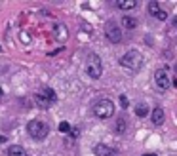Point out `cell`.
Returning <instances> with one entry per match:
<instances>
[{
    "mask_svg": "<svg viewBox=\"0 0 177 156\" xmlns=\"http://www.w3.org/2000/svg\"><path fill=\"white\" fill-rule=\"evenodd\" d=\"M27 133H29L32 139L42 141V139L48 137V133H50V126L46 124V122H42V120H31V122L27 124Z\"/></svg>",
    "mask_w": 177,
    "mask_h": 156,
    "instance_id": "6da1fadb",
    "label": "cell"
},
{
    "mask_svg": "<svg viewBox=\"0 0 177 156\" xmlns=\"http://www.w3.org/2000/svg\"><path fill=\"white\" fill-rule=\"evenodd\" d=\"M120 65L130 70H139L141 65H143V55L137 50H130L120 57Z\"/></svg>",
    "mask_w": 177,
    "mask_h": 156,
    "instance_id": "7a4b0ae2",
    "label": "cell"
},
{
    "mask_svg": "<svg viewBox=\"0 0 177 156\" xmlns=\"http://www.w3.org/2000/svg\"><path fill=\"white\" fill-rule=\"evenodd\" d=\"M86 72H88L89 78H95V80L103 74V63L97 53H89L88 55V59H86Z\"/></svg>",
    "mask_w": 177,
    "mask_h": 156,
    "instance_id": "3957f363",
    "label": "cell"
},
{
    "mask_svg": "<svg viewBox=\"0 0 177 156\" xmlns=\"http://www.w3.org/2000/svg\"><path fill=\"white\" fill-rule=\"evenodd\" d=\"M93 114L101 120H107L114 114V103L111 99H101L93 105Z\"/></svg>",
    "mask_w": 177,
    "mask_h": 156,
    "instance_id": "277c9868",
    "label": "cell"
},
{
    "mask_svg": "<svg viewBox=\"0 0 177 156\" xmlns=\"http://www.w3.org/2000/svg\"><path fill=\"white\" fill-rule=\"evenodd\" d=\"M105 36H107V40L111 44H120L122 42V31H120V27L116 25V23H113V21H109L107 27H105Z\"/></svg>",
    "mask_w": 177,
    "mask_h": 156,
    "instance_id": "5b68a950",
    "label": "cell"
},
{
    "mask_svg": "<svg viewBox=\"0 0 177 156\" xmlns=\"http://www.w3.org/2000/svg\"><path fill=\"white\" fill-rule=\"evenodd\" d=\"M154 82H156V88L162 90V91L170 90V86H171V80H170V76H168L166 70H156L154 72Z\"/></svg>",
    "mask_w": 177,
    "mask_h": 156,
    "instance_id": "8992f818",
    "label": "cell"
},
{
    "mask_svg": "<svg viewBox=\"0 0 177 156\" xmlns=\"http://www.w3.org/2000/svg\"><path fill=\"white\" fill-rule=\"evenodd\" d=\"M93 152H95V156H113L114 154V150L111 149V147H107V145H103V143L95 145Z\"/></svg>",
    "mask_w": 177,
    "mask_h": 156,
    "instance_id": "52a82bcc",
    "label": "cell"
},
{
    "mask_svg": "<svg viewBox=\"0 0 177 156\" xmlns=\"http://www.w3.org/2000/svg\"><path fill=\"white\" fill-rule=\"evenodd\" d=\"M151 120H152V124L154 126H160L162 122H164V111H162L160 107H156V109L151 113Z\"/></svg>",
    "mask_w": 177,
    "mask_h": 156,
    "instance_id": "ba28073f",
    "label": "cell"
},
{
    "mask_svg": "<svg viewBox=\"0 0 177 156\" xmlns=\"http://www.w3.org/2000/svg\"><path fill=\"white\" fill-rule=\"evenodd\" d=\"M38 93L44 95L48 101H51V105H53V103L57 101V93L53 91V90H51V88H40V91H38Z\"/></svg>",
    "mask_w": 177,
    "mask_h": 156,
    "instance_id": "9c48e42d",
    "label": "cell"
},
{
    "mask_svg": "<svg viewBox=\"0 0 177 156\" xmlns=\"http://www.w3.org/2000/svg\"><path fill=\"white\" fill-rule=\"evenodd\" d=\"M34 103H36V107H40V109H50L51 107V101H48L44 95H40L38 91L34 93Z\"/></svg>",
    "mask_w": 177,
    "mask_h": 156,
    "instance_id": "30bf717a",
    "label": "cell"
},
{
    "mask_svg": "<svg viewBox=\"0 0 177 156\" xmlns=\"http://www.w3.org/2000/svg\"><path fill=\"white\" fill-rule=\"evenodd\" d=\"M114 4L120 8V10H133V8L137 6V0H116Z\"/></svg>",
    "mask_w": 177,
    "mask_h": 156,
    "instance_id": "8fae6325",
    "label": "cell"
},
{
    "mask_svg": "<svg viewBox=\"0 0 177 156\" xmlns=\"http://www.w3.org/2000/svg\"><path fill=\"white\" fill-rule=\"evenodd\" d=\"M126 128H128L126 118H116V122H114V131H116L118 135H124V133H126Z\"/></svg>",
    "mask_w": 177,
    "mask_h": 156,
    "instance_id": "7c38bea8",
    "label": "cell"
},
{
    "mask_svg": "<svg viewBox=\"0 0 177 156\" xmlns=\"http://www.w3.org/2000/svg\"><path fill=\"white\" fill-rule=\"evenodd\" d=\"M120 23H122V27H126V29H135V27L139 25V23H137V19H135V17H130V15H124Z\"/></svg>",
    "mask_w": 177,
    "mask_h": 156,
    "instance_id": "4fadbf2b",
    "label": "cell"
},
{
    "mask_svg": "<svg viewBox=\"0 0 177 156\" xmlns=\"http://www.w3.org/2000/svg\"><path fill=\"white\" fill-rule=\"evenodd\" d=\"M147 10H149V13H151L152 17H156V15L160 13V10H162V8H160V4L156 2V0H151V2L147 4Z\"/></svg>",
    "mask_w": 177,
    "mask_h": 156,
    "instance_id": "5bb4252c",
    "label": "cell"
},
{
    "mask_svg": "<svg viewBox=\"0 0 177 156\" xmlns=\"http://www.w3.org/2000/svg\"><path fill=\"white\" fill-rule=\"evenodd\" d=\"M8 154H10V156H27V152H25L23 147H19V145H12V147L8 149Z\"/></svg>",
    "mask_w": 177,
    "mask_h": 156,
    "instance_id": "9a60e30c",
    "label": "cell"
},
{
    "mask_svg": "<svg viewBox=\"0 0 177 156\" xmlns=\"http://www.w3.org/2000/svg\"><path fill=\"white\" fill-rule=\"evenodd\" d=\"M55 36H57V40H61V42L67 40V36H69V34H67V29H65L63 25H57L55 27Z\"/></svg>",
    "mask_w": 177,
    "mask_h": 156,
    "instance_id": "2e32d148",
    "label": "cell"
},
{
    "mask_svg": "<svg viewBox=\"0 0 177 156\" xmlns=\"http://www.w3.org/2000/svg\"><path fill=\"white\" fill-rule=\"evenodd\" d=\"M147 113H149V107H147V105H139L137 109H135V114H137L139 118H143V116H147Z\"/></svg>",
    "mask_w": 177,
    "mask_h": 156,
    "instance_id": "e0dca14e",
    "label": "cell"
},
{
    "mask_svg": "<svg viewBox=\"0 0 177 156\" xmlns=\"http://www.w3.org/2000/svg\"><path fill=\"white\" fill-rule=\"evenodd\" d=\"M70 130H72V128H70L69 122H61V124H59V131H61V133H69Z\"/></svg>",
    "mask_w": 177,
    "mask_h": 156,
    "instance_id": "ac0fdd59",
    "label": "cell"
},
{
    "mask_svg": "<svg viewBox=\"0 0 177 156\" xmlns=\"http://www.w3.org/2000/svg\"><path fill=\"white\" fill-rule=\"evenodd\" d=\"M128 105H130L128 97H126V95H120V107H122V109H128Z\"/></svg>",
    "mask_w": 177,
    "mask_h": 156,
    "instance_id": "d6986e66",
    "label": "cell"
},
{
    "mask_svg": "<svg viewBox=\"0 0 177 156\" xmlns=\"http://www.w3.org/2000/svg\"><path fill=\"white\" fill-rule=\"evenodd\" d=\"M78 133H80L78 128H72V130H70V135H72V137H78Z\"/></svg>",
    "mask_w": 177,
    "mask_h": 156,
    "instance_id": "ffe728a7",
    "label": "cell"
},
{
    "mask_svg": "<svg viewBox=\"0 0 177 156\" xmlns=\"http://www.w3.org/2000/svg\"><path fill=\"white\" fill-rule=\"evenodd\" d=\"M171 25H173V27H177V17H173V21H171Z\"/></svg>",
    "mask_w": 177,
    "mask_h": 156,
    "instance_id": "44dd1931",
    "label": "cell"
},
{
    "mask_svg": "<svg viewBox=\"0 0 177 156\" xmlns=\"http://www.w3.org/2000/svg\"><path fill=\"white\" fill-rule=\"evenodd\" d=\"M0 143H6V137H4V135H0Z\"/></svg>",
    "mask_w": 177,
    "mask_h": 156,
    "instance_id": "7402d4cb",
    "label": "cell"
},
{
    "mask_svg": "<svg viewBox=\"0 0 177 156\" xmlns=\"http://www.w3.org/2000/svg\"><path fill=\"white\" fill-rule=\"evenodd\" d=\"M141 156H158V154H141Z\"/></svg>",
    "mask_w": 177,
    "mask_h": 156,
    "instance_id": "603a6c76",
    "label": "cell"
},
{
    "mask_svg": "<svg viewBox=\"0 0 177 156\" xmlns=\"http://www.w3.org/2000/svg\"><path fill=\"white\" fill-rule=\"evenodd\" d=\"M0 97H2V88H0Z\"/></svg>",
    "mask_w": 177,
    "mask_h": 156,
    "instance_id": "cb8c5ba5",
    "label": "cell"
},
{
    "mask_svg": "<svg viewBox=\"0 0 177 156\" xmlns=\"http://www.w3.org/2000/svg\"><path fill=\"white\" fill-rule=\"evenodd\" d=\"M173 84H175V86H177V80H175V82H173Z\"/></svg>",
    "mask_w": 177,
    "mask_h": 156,
    "instance_id": "d4e9b609",
    "label": "cell"
},
{
    "mask_svg": "<svg viewBox=\"0 0 177 156\" xmlns=\"http://www.w3.org/2000/svg\"><path fill=\"white\" fill-rule=\"evenodd\" d=\"M175 72H177V65H175Z\"/></svg>",
    "mask_w": 177,
    "mask_h": 156,
    "instance_id": "484cf974",
    "label": "cell"
}]
</instances>
